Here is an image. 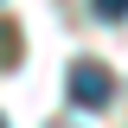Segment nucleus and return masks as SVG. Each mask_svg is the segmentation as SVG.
<instances>
[{"mask_svg":"<svg viewBox=\"0 0 128 128\" xmlns=\"http://www.w3.org/2000/svg\"><path fill=\"white\" fill-rule=\"evenodd\" d=\"M109 96H115V77H109L96 58H77V64H70V102H83V109H102Z\"/></svg>","mask_w":128,"mask_h":128,"instance_id":"nucleus-1","label":"nucleus"},{"mask_svg":"<svg viewBox=\"0 0 128 128\" xmlns=\"http://www.w3.org/2000/svg\"><path fill=\"white\" fill-rule=\"evenodd\" d=\"M96 19H128V0H90Z\"/></svg>","mask_w":128,"mask_h":128,"instance_id":"nucleus-2","label":"nucleus"},{"mask_svg":"<svg viewBox=\"0 0 128 128\" xmlns=\"http://www.w3.org/2000/svg\"><path fill=\"white\" fill-rule=\"evenodd\" d=\"M0 51H6V32H0Z\"/></svg>","mask_w":128,"mask_h":128,"instance_id":"nucleus-3","label":"nucleus"},{"mask_svg":"<svg viewBox=\"0 0 128 128\" xmlns=\"http://www.w3.org/2000/svg\"><path fill=\"white\" fill-rule=\"evenodd\" d=\"M51 128H70V122H51Z\"/></svg>","mask_w":128,"mask_h":128,"instance_id":"nucleus-4","label":"nucleus"},{"mask_svg":"<svg viewBox=\"0 0 128 128\" xmlns=\"http://www.w3.org/2000/svg\"><path fill=\"white\" fill-rule=\"evenodd\" d=\"M0 128H6V122H0Z\"/></svg>","mask_w":128,"mask_h":128,"instance_id":"nucleus-5","label":"nucleus"}]
</instances>
